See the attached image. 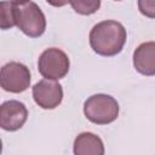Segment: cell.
<instances>
[{"mask_svg":"<svg viewBox=\"0 0 155 155\" xmlns=\"http://www.w3.org/2000/svg\"><path fill=\"white\" fill-rule=\"evenodd\" d=\"M88 39L91 48L97 54L113 57L122 51L127 40V33L120 22L108 19L94 24Z\"/></svg>","mask_w":155,"mask_h":155,"instance_id":"cell-1","label":"cell"},{"mask_svg":"<svg viewBox=\"0 0 155 155\" xmlns=\"http://www.w3.org/2000/svg\"><path fill=\"white\" fill-rule=\"evenodd\" d=\"M84 114L88 121L96 125H108L119 116L117 101L104 93L88 97L84 103Z\"/></svg>","mask_w":155,"mask_h":155,"instance_id":"cell-2","label":"cell"},{"mask_svg":"<svg viewBox=\"0 0 155 155\" xmlns=\"http://www.w3.org/2000/svg\"><path fill=\"white\" fill-rule=\"evenodd\" d=\"M17 27L29 38H39L46 30V18L41 8L33 1L16 5Z\"/></svg>","mask_w":155,"mask_h":155,"instance_id":"cell-3","label":"cell"},{"mask_svg":"<svg viewBox=\"0 0 155 155\" xmlns=\"http://www.w3.org/2000/svg\"><path fill=\"white\" fill-rule=\"evenodd\" d=\"M70 62L64 51L57 47L45 50L38 61L39 73L45 79L59 80L63 79L69 71Z\"/></svg>","mask_w":155,"mask_h":155,"instance_id":"cell-4","label":"cell"},{"mask_svg":"<svg viewBox=\"0 0 155 155\" xmlns=\"http://www.w3.org/2000/svg\"><path fill=\"white\" fill-rule=\"evenodd\" d=\"M2 90L11 93L24 92L30 85V71L27 65L19 62H8L0 71Z\"/></svg>","mask_w":155,"mask_h":155,"instance_id":"cell-5","label":"cell"},{"mask_svg":"<svg viewBox=\"0 0 155 155\" xmlns=\"http://www.w3.org/2000/svg\"><path fill=\"white\" fill-rule=\"evenodd\" d=\"M31 93L35 103L42 109H54L63 101V88L57 80H40L33 86Z\"/></svg>","mask_w":155,"mask_h":155,"instance_id":"cell-6","label":"cell"},{"mask_svg":"<svg viewBox=\"0 0 155 155\" xmlns=\"http://www.w3.org/2000/svg\"><path fill=\"white\" fill-rule=\"evenodd\" d=\"M28 119L27 107L15 99L6 101L0 107V126L5 131L15 132L25 124Z\"/></svg>","mask_w":155,"mask_h":155,"instance_id":"cell-7","label":"cell"},{"mask_svg":"<svg viewBox=\"0 0 155 155\" xmlns=\"http://www.w3.org/2000/svg\"><path fill=\"white\" fill-rule=\"evenodd\" d=\"M133 67L142 75H155V41L143 42L134 50Z\"/></svg>","mask_w":155,"mask_h":155,"instance_id":"cell-8","label":"cell"},{"mask_svg":"<svg viewBox=\"0 0 155 155\" xmlns=\"http://www.w3.org/2000/svg\"><path fill=\"white\" fill-rule=\"evenodd\" d=\"M103 140L92 132H82L74 140L75 155H103Z\"/></svg>","mask_w":155,"mask_h":155,"instance_id":"cell-9","label":"cell"},{"mask_svg":"<svg viewBox=\"0 0 155 155\" xmlns=\"http://www.w3.org/2000/svg\"><path fill=\"white\" fill-rule=\"evenodd\" d=\"M0 12H1V19H0V27L2 30L10 29L15 25H17L16 22V5L10 1H1L0 4Z\"/></svg>","mask_w":155,"mask_h":155,"instance_id":"cell-10","label":"cell"},{"mask_svg":"<svg viewBox=\"0 0 155 155\" xmlns=\"http://www.w3.org/2000/svg\"><path fill=\"white\" fill-rule=\"evenodd\" d=\"M73 10L82 16H90L96 13L101 7V0H70Z\"/></svg>","mask_w":155,"mask_h":155,"instance_id":"cell-11","label":"cell"},{"mask_svg":"<svg viewBox=\"0 0 155 155\" xmlns=\"http://www.w3.org/2000/svg\"><path fill=\"white\" fill-rule=\"evenodd\" d=\"M138 10L143 16L155 18V0H138Z\"/></svg>","mask_w":155,"mask_h":155,"instance_id":"cell-12","label":"cell"},{"mask_svg":"<svg viewBox=\"0 0 155 155\" xmlns=\"http://www.w3.org/2000/svg\"><path fill=\"white\" fill-rule=\"evenodd\" d=\"M47 4H50L53 7H63L65 6L70 0H46Z\"/></svg>","mask_w":155,"mask_h":155,"instance_id":"cell-13","label":"cell"},{"mask_svg":"<svg viewBox=\"0 0 155 155\" xmlns=\"http://www.w3.org/2000/svg\"><path fill=\"white\" fill-rule=\"evenodd\" d=\"M8 1L15 4V5H23V4H25V2H28L30 0H8Z\"/></svg>","mask_w":155,"mask_h":155,"instance_id":"cell-14","label":"cell"},{"mask_svg":"<svg viewBox=\"0 0 155 155\" xmlns=\"http://www.w3.org/2000/svg\"><path fill=\"white\" fill-rule=\"evenodd\" d=\"M115 1H121V0H115Z\"/></svg>","mask_w":155,"mask_h":155,"instance_id":"cell-15","label":"cell"}]
</instances>
